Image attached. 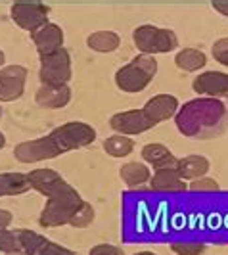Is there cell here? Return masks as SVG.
<instances>
[{"label": "cell", "instance_id": "obj_11", "mask_svg": "<svg viewBox=\"0 0 228 255\" xmlns=\"http://www.w3.org/2000/svg\"><path fill=\"white\" fill-rule=\"evenodd\" d=\"M17 236H19L21 248L27 255H75L65 246L50 242L46 236L38 234L35 230L17 229Z\"/></svg>", "mask_w": 228, "mask_h": 255}, {"label": "cell", "instance_id": "obj_17", "mask_svg": "<svg viewBox=\"0 0 228 255\" xmlns=\"http://www.w3.org/2000/svg\"><path fill=\"white\" fill-rule=\"evenodd\" d=\"M35 102L44 110H62L71 102V89L67 85H42L35 92Z\"/></svg>", "mask_w": 228, "mask_h": 255}, {"label": "cell", "instance_id": "obj_7", "mask_svg": "<svg viewBox=\"0 0 228 255\" xmlns=\"http://www.w3.org/2000/svg\"><path fill=\"white\" fill-rule=\"evenodd\" d=\"M73 75L71 71V54L67 48L40 56L38 79L42 85H67Z\"/></svg>", "mask_w": 228, "mask_h": 255}, {"label": "cell", "instance_id": "obj_23", "mask_svg": "<svg viewBox=\"0 0 228 255\" xmlns=\"http://www.w3.org/2000/svg\"><path fill=\"white\" fill-rule=\"evenodd\" d=\"M175 65L180 71L194 73V71H200L207 65V56L198 48H182L175 56Z\"/></svg>", "mask_w": 228, "mask_h": 255}, {"label": "cell", "instance_id": "obj_9", "mask_svg": "<svg viewBox=\"0 0 228 255\" xmlns=\"http://www.w3.org/2000/svg\"><path fill=\"white\" fill-rule=\"evenodd\" d=\"M25 65H4L0 69V102H15L23 96L27 83Z\"/></svg>", "mask_w": 228, "mask_h": 255}, {"label": "cell", "instance_id": "obj_31", "mask_svg": "<svg viewBox=\"0 0 228 255\" xmlns=\"http://www.w3.org/2000/svg\"><path fill=\"white\" fill-rule=\"evenodd\" d=\"M13 215L8 209H0V229H8L12 225Z\"/></svg>", "mask_w": 228, "mask_h": 255}, {"label": "cell", "instance_id": "obj_36", "mask_svg": "<svg viewBox=\"0 0 228 255\" xmlns=\"http://www.w3.org/2000/svg\"><path fill=\"white\" fill-rule=\"evenodd\" d=\"M8 255H27L25 252H17V254H8Z\"/></svg>", "mask_w": 228, "mask_h": 255}, {"label": "cell", "instance_id": "obj_6", "mask_svg": "<svg viewBox=\"0 0 228 255\" xmlns=\"http://www.w3.org/2000/svg\"><path fill=\"white\" fill-rule=\"evenodd\" d=\"M50 8L38 0H17L10 6V17L13 23L27 33H35L37 29L48 23Z\"/></svg>", "mask_w": 228, "mask_h": 255}, {"label": "cell", "instance_id": "obj_12", "mask_svg": "<svg viewBox=\"0 0 228 255\" xmlns=\"http://www.w3.org/2000/svg\"><path fill=\"white\" fill-rule=\"evenodd\" d=\"M192 89L203 98H228V73L223 71H203L192 81Z\"/></svg>", "mask_w": 228, "mask_h": 255}, {"label": "cell", "instance_id": "obj_14", "mask_svg": "<svg viewBox=\"0 0 228 255\" xmlns=\"http://www.w3.org/2000/svg\"><path fill=\"white\" fill-rule=\"evenodd\" d=\"M31 40L37 48L38 56H46V54L64 48V31L60 25L48 21L46 25H42L35 33H31Z\"/></svg>", "mask_w": 228, "mask_h": 255}, {"label": "cell", "instance_id": "obj_26", "mask_svg": "<svg viewBox=\"0 0 228 255\" xmlns=\"http://www.w3.org/2000/svg\"><path fill=\"white\" fill-rule=\"evenodd\" d=\"M17 252H23L21 242H19V236H17V230L10 229H0V254H17Z\"/></svg>", "mask_w": 228, "mask_h": 255}, {"label": "cell", "instance_id": "obj_37", "mask_svg": "<svg viewBox=\"0 0 228 255\" xmlns=\"http://www.w3.org/2000/svg\"><path fill=\"white\" fill-rule=\"evenodd\" d=\"M0 119H2V106H0Z\"/></svg>", "mask_w": 228, "mask_h": 255}, {"label": "cell", "instance_id": "obj_34", "mask_svg": "<svg viewBox=\"0 0 228 255\" xmlns=\"http://www.w3.org/2000/svg\"><path fill=\"white\" fill-rule=\"evenodd\" d=\"M4 146H6V136H4V132L0 130V150H2Z\"/></svg>", "mask_w": 228, "mask_h": 255}, {"label": "cell", "instance_id": "obj_21", "mask_svg": "<svg viewBox=\"0 0 228 255\" xmlns=\"http://www.w3.org/2000/svg\"><path fill=\"white\" fill-rule=\"evenodd\" d=\"M31 190L29 180L25 173H0V198H12V196H21Z\"/></svg>", "mask_w": 228, "mask_h": 255}, {"label": "cell", "instance_id": "obj_3", "mask_svg": "<svg viewBox=\"0 0 228 255\" xmlns=\"http://www.w3.org/2000/svg\"><path fill=\"white\" fill-rule=\"evenodd\" d=\"M155 75H157V60L153 56L138 54L128 64L121 65L115 71V85L127 94H138L150 87Z\"/></svg>", "mask_w": 228, "mask_h": 255}, {"label": "cell", "instance_id": "obj_19", "mask_svg": "<svg viewBox=\"0 0 228 255\" xmlns=\"http://www.w3.org/2000/svg\"><path fill=\"white\" fill-rule=\"evenodd\" d=\"M209 159L207 157H203L200 153H190V155H184V157H180L177 163V171L178 175L182 177V179L186 180H196V179H202V177H207V173H209Z\"/></svg>", "mask_w": 228, "mask_h": 255}, {"label": "cell", "instance_id": "obj_24", "mask_svg": "<svg viewBox=\"0 0 228 255\" xmlns=\"http://www.w3.org/2000/svg\"><path fill=\"white\" fill-rule=\"evenodd\" d=\"M102 148L112 157H127L134 152V140L130 136H123V134H112L104 140Z\"/></svg>", "mask_w": 228, "mask_h": 255}, {"label": "cell", "instance_id": "obj_8", "mask_svg": "<svg viewBox=\"0 0 228 255\" xmlns=\"http://www.w3.org/2000/svg\"><path fill=\"white\" fill-rule=\"evenodd\" d=\"M62 155V150L56 146V142L48 136H40L35 140L19 142L13 148V157L19 163H38V161H46Z\"/></svg>", "mask_w": 228, "mask_h": 255}, {"label": "cell", "instance_id": "obj_25", "mask_svg": "<svg viewBox=\"0 0 228 255\" xmlns=\"http://www.w3.org/2000/svg\"><path fill=\"white\" fill-rule=\"evenodd\" d=\"M94 217H96V211H94L92 204L83 202L81 207L75 211V215H73L71 221H69V227H73V229H87V227L92 225Z\"/></svg>", "mask_w": 228, "mask_h": 255}, {"label": "cell", "instance_id": "obj_29", "mask_svg": "<svg viewBox=\"0 0 228 255\" xmlns=\"http://www.w3.org/2000/svg\"><path fill=\"white\" fill-rule=\"evenodd\" d=\"M188 190L192 192H219L221 190V186H219V182L215 179H211V177H202V179H196L192 180L190 184H188Z\"/></svg>", "mask_w": 228, "mask_h": 255}, {"label": "cell", "instance_id": "obj_30", "mask_svg": "<svg viewBox=\"0 0 228 255\" xmlns=\"http://www.w3.org/2000/svg\"><path fill=\"white\" fill-rule=\"evenodd\" d=\"M89 255H125L121 248H117L114 244H98L94 248H90Z\"/></svg>", "mask_w": 228, "mask_h": 255}, {"label": "cell", "instance_id": "obj_28", "mask_svg": "<svg viewBox=\"0 0 228 255\" xmlns=\"http://www.w3.org/2000/svg\"><path fill=\"white\" fill-rule=\"evenodd\" d=\"M211 56L215 58V62L228 67V37L219 38L211 46Z\"/></svg>", "mask_w": 228, "mask_h": 255}, {"label": "cell", "instance_id": "obj_32", "mask_svg": "<svg viewBox=\"0 0 228 255\" xmlns=\"http://www.w3.org/2000/svg\"><path fill=\"white\" fill-rule=\"evenodd\" d=\"M211 6H213V10H217L221 15L228 17V0H213Z\"/></svg>", "mask_w": 228, "mask_h": 255}, {"label": "cell", "instance_id": "obj_4", "mask_svg": "<svg viewBox=\"0 0 228 255\" xmlns=\"http://www.w3.org/2000/svg\"><path fill=\"white\" fill-rule=\"evenodd\" d=\"M132 42L136 50L144 56L167 54L178 48V37L173 29L155 25H138L132 31Z\"/></svg>", "mask_w": 228, "mask_h": 255}, {"label": "cell", "instance_id": "obj_2", "mask_svg": "<svg viewBox=\"0 0 228 255\" xmlns=\"http://www.w3.org/2000/svg\"><path fill=\"white\" fill-rule=\"evenodd\" d=\"M83 202L85 200L81 198L77 188L65 182L64 186H60L52 196L46 198V205L38 215V225L44 229H58V227L69 225L71 217L75 215V211Z\"/></svg>", "mask_w": 228, "mask_h": 255}, {"label": "cell", "instance_id": "obj_1", "mask_svg": "<svg viewBox=\"0 0 228 255\" xmlns=\"http://www.w3.org/2000/svg\"><path fill=\"white\" fill-rule=\"evenodd\" d=\"M175 125L182 136L211 138L228 127V108L217 98L198 96L178 108Z\"/></svg>", "mask_w": 228, "mask_h": 255}, {"label": "cell", "instance_id": "obj_18", "mask_svg": "<svg viewBox=\"0 0 228 255\" xmlns=\"http://www.w3.org/2000/svg\"><path fill=\"white\" fill-rule=\"evenodd\" d=\"M150 188L153 192H186L188 190V182L178 175L177 169H161V171H153L152 179H150Z\"/></svg>", "mask_w": 228, "mask_h": 255}, {"label": "cell", "instance_id": "obj_27", "mask_svg": "<svg viewBox=\"0 0 228 255\" xmlns=\"http://www.w3.org/2000/svg\"><path fill=\"white\" fill-rule=\"evenodd\" d=\"M205 244L196 240H182V242L171 244V252L175 255H203L205 254Z\"/></svg>", "mask_w": 228, "mask_h": 255}, {"label": "cell", "instance_id": "obj_13", "mask_svg": "<svg viewBox=\"0 0 228 255\" xmlns=\"http://www.w3.org/2000/svg\"><path fill=\"white\" fill-rule=\"evenodd\" d=\"M178 108H180V104H178L177 96H173V94H155L144 104L142 112L146 114V117L152 121L153 125H159L163 121L175 119Z\"/></svg>", "mask_w": 228, "mask_h": 255}, {"label": "cell", "instance_id": "obj_15", "mask_svg": "<svg viewBox=\"0 0 228 255\" xmlns=\"http://www.w3.org/2000/svg\"><path fill=\"white\" fill-rule=\"evenodd\" d=\"M27 180H29V186H31L33 190H37L38 194H42L44 198L52 196L60 186L65 184L64 177H62L58 171L48 169V167H46V169L40 167V169L29 171V173H27Z\"/></svg>", "mask_w": 228, "mask_h": 255}, {"label": "cell", "instance_id": "obj_22", "mask_svg": "<svg viewBox=\"0 0 228 255\" xmlns=\"http://www.w3.org/2000/svg\"><path fill=\"white\" fill-rule=\"evenodd\" d=\"M87 46L100 54H110L121 46V37L115 31H94L87 37Z\"/></svg>", "mask_w": 228, "mask_h": 255}, {"label": "cell", "instance_id": "obj_16", "mask_svg": "<svg viewBox=\"0 0 228 255\" xmlns=\"http://www.w3.org/2000/svg\"><path fill=\"white\" fill-rule=\"evenodd\" d=\"M142 159L146 161L148 167H153V171H161V169H177L178 157L171 152L165 144L161 142H150L140 150Z\"/></svg>", "mask_w": 228, "mask_h": 255}, {"label": "cell", "instance_id": "obj_20", "mask_svg": "<svg viewBox=\"0 0 228 255\" xmlns=\"http://www.w3.org/2000/svg\"><path fill=\"white\" fill-rule=\"evenodd\" d=\"M119 177L127 188H142L152 179V169L140 161H128L119 169Z\"/></svg>", "mask_w": 228, "mask_h": 255}, {"label": "cell", "instance_id": "obj_35", "mask_svg": "<svg viewBox=\"0 0 228 255\" xmlns=\"http://www.w3.org/2000/svg\"><path fill=\"white\" fill-rule=\"evenodd\" d=\"M134 255H157V254H153V252H150V250H144V252H136Z\"/></svg>", "mask_w": 228, "mask_h": 255}, {"label": "cell", "instance_id": "obj_5", "mask_svg": "<svg viewBox=\"0 0 228 255\" xmlns=\"http://www.w3.org/2000/svg\"><path fill=\"white\" fill-rule=\"evenodd\" d=\"M96 136H98L96 128L83 121H69V123L56 127L50 132V138L56 142V146L62 150V153L87 148L96 140Z\"/></svg>", "mask_w": 228, "mask_h": 255}, {"label": "cell", "instance_id": "obj_10", "mask_svg": "<svg viewBox=\"0 0 228 255\" xmlns=\"http://www.w3.org/2000/svg\"><path fill=\"white\" fill-rule=\"evenodd\" d=\"M110 127L114 128L117 134H123V136H138V134L148 132L155 125L146 117V114L140 108V110H127V112L115 114L110 119Z\"/></svg>", "mask_w": 228, "mask_h": 255}, {"label": "cell", "instance_id": "obj_33", "mask_svg": "<svg viewBox=\"0 0 228 255\" xmlns=\"http://www.w3.org/2000/svg\"><path fill=\"white\" fill-rule=\"evenodd\" d=\"M4 64H6V54H4V50L0 48V69L4 67Z\"/></svg>", "mask_w": 228, "mask_h": 255}]
</instances>
